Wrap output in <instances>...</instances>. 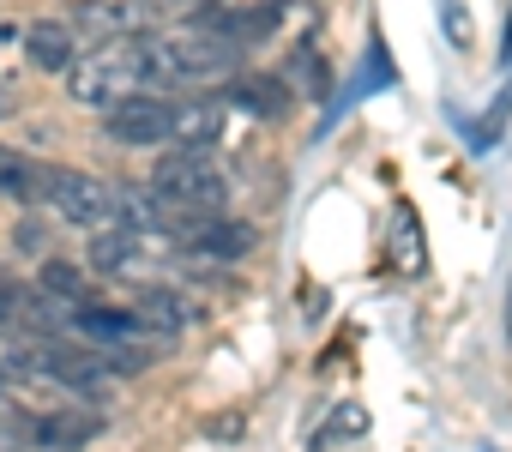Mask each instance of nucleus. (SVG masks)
I'll list each match as a JSON object with an SVG mask.
<instances>
[{
  "label": "nucleus",
  "instance_id": "1",
  "mask_svg": "<svg viewBox=\"0 0 512 452\" xmlns=\"http://www.w3.org/2000/svg\"><path fill=\"white\" fill-rule=\"evenodd\" d=\"M139 55H145V85H211V79H229L241 61V49L211 31L139 37Z\"/></svg>",
  "mask_w": 512,
  "mask_h": 452
},
{
  "label": "nucleus",
  "instance_id": "2",
  "mask_svg": "<svg viewBox=\"0 0 512 452\" xmlns=\"http://www.w3.org/2000/svg\"><path fill=\"white\" fill-rule=\"evenodd\" d=\"M139 85H145L139 37H115V43H103V49H91V55H79L67 67V91L85 109H115V103L139 97Z\"/></svg>",
  "mask_w": 512,
  "mask_h": 452
},
{
  "label": "nucleus",
  "instance_id": "3",
  "mask_svg": "<svg viewBox=\"0 0 512 452\" xmlns=\"http://www.w3.org/2000/svg\"><path fill=\"white\" fill-rule=\"evenodd\" d=\"M151 187H157L163 199L187 205V211H205V217H217V211H223V193H229L223 169H217L205 151H169V157L157 163Z\"/></svg>",
  "mask_w": 512,
  "mask_h": 452
},
{
  "label": "nucleus",
  "instance_id": "4",
  "mask_svg": "<svg viewBox=\"0 0 512 452\" xmlns=\"http://www.w3.org/2000/svg\"><path fill=\"white\" fill-rule=\"evenodd\" d=\"M43 199H49L67 223H85V230H109V217H115V193H109L97 175H85V169H49Z\"/></svg>",
  "mask_w": 512,
  "mask_h": 452
},
{
  "label": "nucleus",
  "instance_id": "5",
  "mask_svg": "<svg viewBox=\"0 0 512 452\" xmlns=\"http://www.w3.org/2000/svg\"><path fill=\"white\" fill-rule=\"evenodd\" d=\"M109 121V139L115 145H169V115H175V103H163V97H127V103H115V109H103Z\"/></svg>",
  "mask_w": 512,
  "mask_h": 452
},
{
  "label": "nucleus",
  "instance_id": "6",
  "mask_svg": "<svg viewBox=\"0 0 512 452\" xmlns=\"http://www.w3.org/2000/svg\"><path fill=\"white\" fill-rule=\"evenodd\" d=\"M169 139H175V151H211V145L223 139V103H211V97L175 103V115H169Z\"/></svg>",
  "mask_w": 512,
  "mask_h": 452
},
{
  "label": "nucleus",
  "instance_id": "7",
  "mask_svg": "<svg viewBox=\"0 0 512 452\" xmlns=\"http://www.w3.org/2000/svg\"><path fill=\"white\" fill-rule=\"evenodd\" d=\"M73 25H85V31H97V37H139L145 31V0H79V13H73Z\"/></svg>",
  "mask_w": 512,
  "mask_h": 452
},
{
  "label": "nucleus",
  "instance_id": "8",
  "mask_svg": "<svg viewBox=\"0 0 512 452\" xmlns=\"http://www.w3.org/2000/svg\"><path fill=\"white\" fill-rule=\"evenodd\" d=\"M25 55H31V67H43V73H67V67L79 61V37H73V25L43 19V25L25 31Z\"/></svg>",
  "mask_w": 512,
  "mask_h": 452
},
{
  "label": "nucleus",
  "instance_id": "9",
  "mask_svg": "<svg viewBox=\"0 0 512 452\" xmlns=\"http://www.w3.org/2000/svg\"><path fill=\"white\" fill-rule=\"evenodd\" d=\"M187 248H199V254H211V260H241V254H253V223L205 217L199 230H193V242H187Z\"/></svg>",
  "mask_w": 512,
  "mask_h": 452
},
{
  "label": "nucleus",
  "instance_id": "10",
  "mask_svg": "<svg viewBox=\"0 0 512 452\" xmlns=\"http://www.w3.org/2000/svg\"><path fill=\"white\" fill-rule=\"evenodd\" d=\"M43 181H49V169H43L37 157L0 145V193H7L13 205H37V199H43Z\"/></svg>",
  "mask_w": 512,
  "mask_h": 452
},
{
  "label": "nucleus",
  "instance_id": "11",
  "mask_svg": "<svg viewBox=\"0 0 512 452\" xmlns=\"http://www.w3.org/2000/svg\"><path fill=\"white\" fill-rule=\"evenodd\" d=\"M145 236L139 230H97V242H91V266L97 272H139L145 266Z\"/></svg>",
  "mask_w": 512,
  "mask_h": 452
},
{
  "label": "nucleus",
  "instance_id": "12",
  "mask_svg": "<svg viewBox=\"0 0 512 452\" xmlns=\"http://www.w3.org/2000/svg\"><path fill=\"white\" fill-rule=\"evenodd\" d=\"M127 314H133L145 332H157V338H169V332H181V326H187V302H181L175 290H157V284H151V290H139Z\"/></svg>",
  "mask_w": 512,
  "mask_h": 452
},
{
  "label": "nucleus",
  "instance_id": "13",
  "mask_svg": "<svg viewBox=\"0 0 512 452\" xmlns=\"http://www.w3.org/2000/svg\"><path fill=\"white\" fill-rule=\"evenodd\" d=\"M91 434H97V416H79V410L31 422V440H37V446H49V452H73V446H85Z\"/></svg>",
  "mask_w": 512,
  "mask_h": 452
},
{
  "label": "nucleus",
  "instance_id": "14",
  "mask_svg": "<svg viewBox=\"0 0 512 452\" xmlns=\"http://www.w3.org/2000/svg\"><path fill=\"white\" fill-rule=\"evenodd\" d=\"M229 97H235L241 109H253V115H284L290 85H284V79H247V73H235V79H229Z\"/></svg>",
  "mask_w": 512,
  "mask_h": 452
},
{
  "label": "nucleus",
  "instance_id": "15",
  "mask_svg": "<svg viewBox=\"0 0 512 452\" xmlns=\"http://www.w3.org/2000/svg\"><path fill=\"white\" fill-rule=\"evenodd\" d=\"M37 290H43L49 302H61V308H85V296H91L85 272H79V266H67V260H43V278H37Z\"/></svg>",
  "mask_w": 512,
  "mask_h": 452
},
{
  "label": "nucleus",
  "instance_id": "16",
  "mask_svg": "<svg viewBox=\"0 0 512 452\" xmlns=\"http://www.w3.org/2000/svg\"><path fill=\"white\" fill-rule=\"evenodd\" d=\"M13 242H19L25 254H43V242H49V230H43V223H37V217H25V223H19V230H13Z\"/></svg>",
  "mask_w": 512,
  "mask_h": 452
},
{
  "label": "nucleus",
  "instance_id": "17",
  "mask_svg": "<svg viewBox=\"0 0 512 452\" xmlns=\"http://www.w3.org/2000/svg\"><path fill=\"white\" fill-rule=\"evenodd\" d=\"M211 0H145V13H205Z\"/></svg>",
  "mask_w": 512,
  "mask_h": 452
},
{
  "label": "nucleus",
  "instance_id": "18",
  "mask_svg": "<svg viewBox=\"0 0 512 452\" xmlns=\"http://www.w3.org/2000/svg\"><path fill=\"white\" fill-rule=\"evenodd\" d=\"M440 13H446V31H452V43H470V31H464V13H458V0H440Z\"/></svg>",
  "mask_w": 512,
  "mask_h": 452
},
{
  "label": "nucleus",
  "instance_id": "19",
  "mask_svg": "<svg viewBox=\"0 0 512 452\" xmlns=\"http://www.w3.org/2000/svg\"><path fill=\"white\" fill-rule=\"evenodd\" d=\"M19 109V97H13V85H0V115H13Z\"/></svg>",
  "mask_w": 512,
  "mask_h": 452
}]
</instances>
